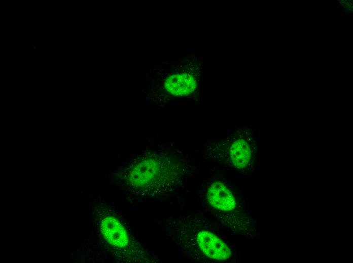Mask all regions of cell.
<instances>
[{
  "label": "cell",
  "mask_w": 353,
  "mask_h": 263,
  "mask_svg": "<svg viewBox=\"0 0 353 263\" xmlns=\"http://www.w3.org/2000/svg\"><path fill=\"white\" fill-rule=\"evenodd\" d=\"M256 133L252 127L240 126L222 140L212 143L205 155L212 160L233 170L244 171L250 169L258 148Z\"/></svg>",
  "instance_id": "1"
},
{
  "label": "cell",
  "mask_w": 353,
  "mask_h": 263,
  "mask_svg": "<svg viewBox=\"0 0 353 263\" xmlns=\"http://www.w3.org/2000/svg\"><path fill=\"white\" fill-rule=\"evenodd\" d=\"M185 170L183 163L165 153L134 164L129 170L128 181L136 188H146L151 184L164 190L177 184Z\"/></svg>",
  "instance_id": "2"
},
{
  "label": "cell",
  "mask_w": 353,
  "mask_h": 263,
  "mask_svg": "<svg viewBox=\"0 0 353 263\" xmlns=\"http://www.w3.org/2000/svg\"><path fill=\"white\" fill-rule=\"evenodd\" d=\"M196 239L200 249L208 258L226 260L231 257V251L227 244L211 232L200 231Z\"/></svg>",
  "instance_id": "3"
},
{
  "label": "cell",
  "mask_w": 353,
  "mask_h": 263,
  "mask_svg": "<svg viewBox=\"0 0 353 263\" xmlns=\"http://www.w3.org/2000/svg\"><path fill=\"white\" fill-rule=\"evenodd\" d=\"M163 87L166 94L170 96H188L196 91L197 81L196 77L189 73H174L166 77Z\"/></svg>",
  "instance_id": "4"
},
{
  "label": "cell",
  "mask_w": 353,
  "mask_h": 263,
  "mask_svg": "<svg viewBox=\"0 0 353 263\" xmlns=\"http://www.w3.org/2000/svg\"><path fill=\"white\" fill-rule=\"evenodd\" d=\"M206 196L210 205L217 209L230 211L236 207L235 199L231 191L225 184L219 180L211 183Z\"/></svg>",
  "instance_id": "5"
},
{
  "label": "cell",
  "mask_w": 353,
  "mask_h": 263,
  "mask_svg": "<svg viewBox=\"0 0 353 263\" xmlns=\"http://www.w3.org/2000/svg\"><path fill=\"white\" fill-rule=\"evenodd\" d=\"M100 231L104 239L111 245L124 248L129 244V236L125 227L115 217L109 216L101 221Z\"/></svg>",
  "instance_id": "6"
},
{
  "label": "cell",
  "mask_w": 353,
  "mask_h": 263,
  "mask_svg": "<svg viewBox=\"0 0 353 263\" xmlns=\"http://www.w3.org/2000/svg\"><path fill=\"white\" fill-rule=\"evenodd\" d=\"M335 8L336 9H338L339 8V5L337 4V2L336 1H335Z\"/></svg>",
  "instance_id": "7"
},
{
  "label": "cell",
  "mask_w": 353,
  "mask_h": 263,
  "mask_svg": "<svg viewBox=\"0 0 353 263\" xmlns=\"http://www.w3.org/2000/svg\"><path fill=\"white\" fill-rule=\"evenodd\" d=\"M346 16H352L353 15L351 14V15H346Z\"/></svg>",
  "instance_id": "8"
}]
</instances>
